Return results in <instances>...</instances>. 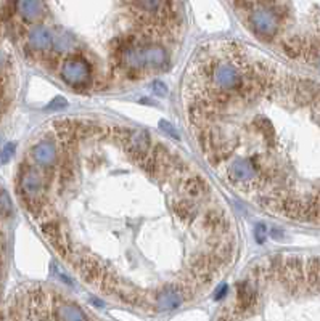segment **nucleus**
<instances>
[{
	"label": "nucleus",
	"mask_w": 320,
	"mask_h": 321,
	"mask_svg": "<svg viewBox=\"0 0 320 321\" xmlns=\"http://www.w3.org/2000/svg\"><path fill=\"white\" fill-rule=\"evenodd\" d=\"M12 193L71 275L148 313L217 291L245 246L224 188L195 153L102 113L39 124L16 154Z\"/></svg>",
	"instance_id": "f257e3e1"
},
{
	"label": "nucleus",
	"mask_w": 320,
	"mask_h": 321,
	"mask_svg": "<svg viewBox=\"0 0 320 321\" xmlns=\"http://www.w3.org/2000/svg\"><path fill=\"white\" fill-rule=\"evenodd\" d=\"M177 106L196 158L259 216L320 230V76L233 37L198 44Z\"/></svg>",
	"instance_id": "f03ea898"
},
{
	"label": "nucleus",
	"mask_w": 320,
	"mask_h": 321,
	"mask_svg": "<svg viewBox=\"0 0 320 321\" xmlns=\"http://www.w3.org/2000/svg\"><path fill=\"white\" fill-rule=\"evenodd\" d=\"M2 20L16 58L77 96L148 85L187 42L180 0H4Z\"/></svg>",
	"instance_id": "7ed1b4c3"
}]
</instances>
